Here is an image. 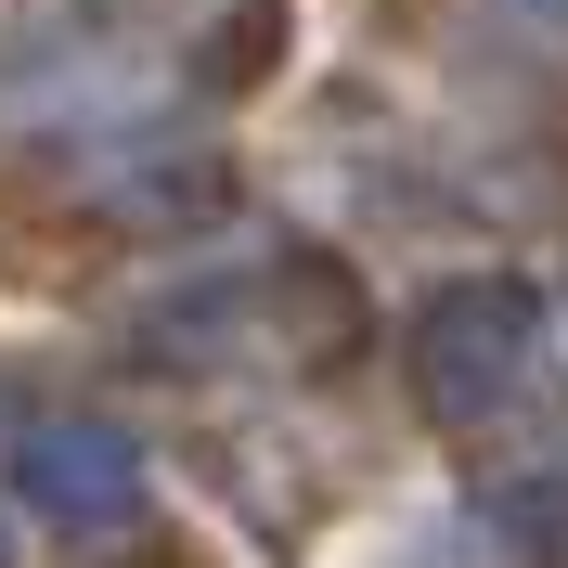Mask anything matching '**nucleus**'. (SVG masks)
<instances>
[{"label": "nucleus", "instance_id": "f03ea898", "mask_svg": "<svg viewBox=\"0 0 568 568\" xmlns=\"http://www.w3.org/2000/svg\"><path fill=\"white\" fill-rule=\"evenodd\" d=\"M130 491H142V465H130V439H104V426H52L39 439V504L52 517H130Z\"/></svg>", "mask_w": 568, "mask_h": 568}, {"label": "nucleus", "instance_id": "f257e3e1", "mask_svg": "<svg viewBox=\"0 0 568 568\" xmlns=\"http://www.w3.org/2000/svg\"><path fill=\"white\" fill-rule=\"evenodd\" d=\"M426 414L453 426V439H491L542 400V297L530 284H453L439 311H426Z\"/></svg>", "mask_w": 568, "mask_h": 568}]
</instances>
